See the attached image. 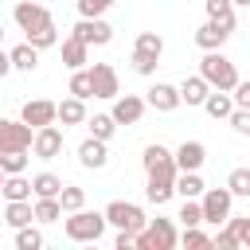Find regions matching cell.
Masks as SVG:
<instances>
[{
    "instance_id": "cell-7",
    "label": "cell",
    "mask_w": 250,
    "mask_h": 250,
    "mask_svg": "<svg viewBox=\"0 0 250 250\" xmlns=\"http://www.w3.org/2000/svg\"><path fill=\"white\" fill-rule=\"evenodd\" d=\"M31 141H35V129L20 117V121H12V117H0V152H12V148H31Z\"/></svg>"
},
{
    "instance_id": "cell-43",
    "label": "cell",
    "mask_w": 250,
    "mask_h": 250,
    "mask_svg": "<svg viewBox=\"0 0 250 250\" xmlns=\"http://www.w3.org/2000/svg\"><path fill=\"white\" fill-rule=\"evenodd\" d=\"M113 0H78V16H105Z\"/></svg>"
},
{
    "instance_id": "cell-42",
    "label": "cell",
    "mask_w": 250,
    "mask_h": 250,
    "mask_svg": "<svg viewBox=\"0 0 250 250\" xmlns=\"http://www.w3.org/2000/svg\"><path fill=\"white\" fill-rule=\"evenodd\" d=\"M227 121H230V129H234L238 137H250V109H238V105H234V113H230Z\"/></svg>"
},
{
    "instance_id": "cell-30",
    "label": "cell",
    "mask_w": 250,
    "mask_h": 250,
    "mask_svg": "<svg viewBox=\"0 0 250 250\" xmlns=\"http://www.w3.org/2000/svg\"><path fill=\"white\" fill-rule=\"evenodd\" d=\"M27 152H31V148H12V152H0V168H4V176L27 172Z\"/></svg>"
},
{
    "instance_id": "cell-6",
    "label": "cell",
    "mask_w": 250,
    "mask_h": 250,
    "mask_svg": "<svg viewBox=\"0 0 250 250\" xmlns=\"http://www.w3.org/2000/svg\"><path fill=\"white\" fill-rule=\"evenodd\" d=\"M105 219H109V227H117V230H145V227H148L145 211H141L137 203H129V199L105 203Z\"/></svg>"
},
{
    "instance_id": "cell-50",
    "label": "cell",
    "mask_w": 250,
    "mask_h": 250,
    "mask_svg": "<svg viewBox=\"0 0 250 250\" xmlns=\"http://www.w3.org/2000/svg\"><path fill=\"white\" fill-rule=\"evenodd\" d=\"M0 43H4V23H0Z\"/></svg>"
},
{
    "instance_id": "cell-40",
    "label": "cell",
    "mask_w": 250,
    "mask_h": 250,
    "mask_svg": "<svg viewBox=\"0 0 250 250\" xmlns=\"http://www.w3.org/2000/svg\"><path fill=\"white\" fill-rule=\"evenodd\" d=\"M211 246H219V250H238L242 242H238V234H234V227L227 223V227H223V230H219V234L211 238Z\"/></svg>"
},
{
    "instance_id": "cell-33",
    "label": "cell",
    "mask_w": 250,
    "mask_h": 250,
    "mask_svg": "<svg viewBox=\"0 0 250 250\" xmlns=\"http://www.w3.org/2000/svg\"><path fill=\"white\" fill-rule=\"evenodd\" d=\"M59 203H62V211L70 215V211L86 207V191H82V188H74V184H62V191H59Z\"/></svg>"
},
{
    "instance_id": "cell-15",
    "label": "cell",
    "mask_w": 250,
    "mask_h": 250,
    "mask_svg": "<svg viewBox=\"0 0 250 250\" xmlns=\"http://www.w3.org/2000/svg\"><path fill=\"white\" fill-rule=\"evenodd\" d=\"M105 145H109V141H102V137H86V141L78 145V164H82V168H94V172L105 168V164H109V148H105Z\"/></svg>"
},
{
    "instance_id": "cell-28",
    "label": "cell",
    "mask_w": 250,
    "mask_h": 250,
    "mask_svg": "<svg viewBox=\"0 0 250 250\" xmlns=\"http://www.w3.org/2000/svg\"><path fill=\"white\" fill-rule=\"evenodd\" d=\"M86 129H90V137L109 141L117 133V121H113V113H94V117H86Z\"/></svg>"
},
{
    "instance_id": "cell-47",
    "label": "cell",
    "mask_w": 250,
    "mask_h": 250,
    "mask_svg": "<svg viewBox=\"0 0 250 250\" xmlns=\"http://www.w3.org/2000/svg\"><path fill=\"white\" fill-rule=\"evenodd\" d=\"M12 70H16V66H12V55H8V51H0V78H8Z\"/></svg>"
},
{
    "instance_id": "cell-20",
    "label": "cell",
    "mask_w": 250,
    "mask_h": 250,
    "mask_svg": "<svg viewBox=\"0 0 250 250\" xmlns=\"http://www.w3.org/2000/svg\"><path fill=\"white\" fill-rule=\"evenodd\" d=\"M203 109H207V117L227 121V117L234 113V94H230V90H211V94H207V102H203Z\"/></svg>"
},
{
    "instance_id": "cell-48",
    "label": "cell",
    "mask_w": 250,
    "mask_h": 250,
    "mask_svg": "<svg viewBox=\"0 0 250 250\" xmlns=\"http://www.w3.org/2000/svg\"><path fill=\"white\" fill-rule=\"evenodd\" d=\"M234 8H250V0H234Z\"/></svg>"
},
{
    "instance_id": "cell-21",
    "label": "cell",
    "mask_w": 250,
    "mask_h": 250,
    "mask_svg": "<svg viewBox=\"0 0 250 250\" xmlns=\"http://www.w3.org/2000/svg\"><path fill=\"white\" fill-rule=\"evenodd\" d=\"M31 219H35V203H31V199H8V207H4V223H8L12 230L27 227Z\"/></svg>"
},
{
    "instance_id": "cell-22",
    "label": "cell",
    "mask_w": 250,
    "mask_h": 250,
    "mask_svg": "<svg viewBox=\"0 0 250 250\" xmlns=\"http://www.w3.org/2000/svg\"><path fill=\"white\" fill-rule=\"evenodd\" d=\"M59 121H62V129H66V125H86V102L74 98V94L62 98V102H59Z\"/></svg>"
},
{
    "instance_id": "cell-11",
    "label": "cell",
    "mask_w": 250,
    "mask_h": 250,
    "mask_svg": "<svg viewBox=\"0 0 250 250\" xmlns=\"http://www.w3.org/2000/svg\"><path fill=\"white\" fill-rule=\"evenodd\" d=\"M12 20H16V27H20V31H35V27H43V23H55V20H51V12H47L39 0H20V4H16V12H12Z\"/></svg>"
},
{
    "instance_id": "cell-13",
    "label": "cell",
    "mask_w": 250,
    "mask_h": 250,
    "mask_svg": "<svg viewBox=\"0 0 250 250\" xmlns=\"http://www.w3.org/2000/svg\"><path fill=\"white\" fill-rule=\"evenodd\" d=\"M59 152H62V129H59V125H43V129H35L31 156H39V160H55Z\"/></svg>"
},
{
    "instance_id": "cell-25",
    "label": "cell",
    "mask_w": 250,
    "mask_h": 250,
    "mask_svg": "<svg viewBox=\"0 0 250 250\" xmlns=\"http://www.w3.org/2000/svg\"><path fill=\"white\" fill-rule=\"evenodd\" d=\"M66 211L59 203V195H35V223H59Z\"/></svg>"
},
{
    "instance_id": "cell-24",
    "label": "cell",
    "mask_w": 250,
    "mask_h": 250,
    "mask_svg": "<svg viewBox=\"0 0 250 250\" xmlns=\"http://www.w3.org/2000/svg\"><path fill=\"white\" fill-rule=\"evenodd\" d=\"M0 195H4V199H31V195H35V188H31V180H27L23 172H16V176H4Z\"/></svg>"
},
{
    "instance_id": "cell-41",
    "label": "cell",
    "mask_w": 250,
    "mask_h": 250,
    "mask_svg": "<svg viewBox=\"0 0 250 250\" xmlns=\"http://www.w3.org/2000/svg\"><path fill=\"white\" fill-rule=\"evenodd\" d=\"M180 246H211V234H203L199 227H184V234H180Z\"/></svg>"
},
{
    "instance_id": "cell-19",
    "label": "cell",
    "mask_w": 250,
    "mask_h": 250,
    "mask_svg": "<svg viewBox=\"0 0 250 250\" xmlns=\"http://www.w3.org/2000/svg\"><path fill=\"white\" fill-rule=\"evenodd\" d=\"M207 94H211V82H207L203 74H188V78L180 82V102H184V105H203Z\"/></svg>"
},
{
    "instance_id": "cell-8",
    "label": "cell",
    "mask_w": 250,
    "mask_h": 250,
    "mask_svg": "<svg viewBox=\"0 0 250 250\" xmlns=\"http://www.w3.org/2000/svg\"><path fill=\"white\" fill-rule=\"evenodd\" d=\"M78 39H86L90 47H105L109 39H113V27L102 20V16H78V23L70 27Z\"/></svg>"
},
{
    "instance_id": "cell-31",
    "label": "cell",
    "mask_w": 250,
    "mask_h": 250,
    "mask_svg": "<svg viewBox=\"0 0 250 250\" xmlns=\"http://www.w3.org/2000/svg\"><path fill=\"white\" fill-rule=\"evenodd\" d=\"M27 35V43L31 47H39V51H47V47H55L59 43V31H55V23H43V27H35V31H23Z\"/></svg>"
},
{
    "instance_id": "cell-37",
    "label": "cell",
    "mask_w": 250,
    "mask_h": 250,
    "mask_svg": "<svg viewBox=\"0 0 250 250\" xmlns=\"http://www.w3.org/2000/svg\"><path fill=\"white\" fill-rule=\"evenodd\" d=\"M39 246H43V234H39L31 223L16 230V250H39Z\"/></svg>"
},
{
    "instance_id": "cell-49",
    "label": "cell",
    "mask_w": 250,
    "mask_h": 250,
    "mask_svg": "<svg viewBox=\"0 0 250 250\" xmlns=\"http://www.w3.org/2000/svg\"><path fill=\"white\" fill-rule=\"evenodd\" d=\"M0 188H4V168H0Z\"/></svg>"
},
{
    "instance_id": "cell-35",
    "label": "cell",
    "mask_w": 250,
    "mask_h": 250,
    "mask_svg": "<svg viewBox=\"0 0 250 250\" xmlns=\"http://www.w3.org/2000/svg\"><path fill=\"white\" fill-rule=\"evenodd\" d=\"M133 51H145V55H156V59H160V55H164V39H160L156 31H141L137 43H133Z\"/></svg>"
},
{
    "instance_id": "cell-23",
    "label": "cell",
    "mask_w": 250,
    "mask_h": 250,
    "mask_svg": "<svg viewBox=\"0 0 250 250\" xmlns=\"http://www.w3.org/2000/svg\"><path fill=\"white\" fill-rule=\"evenodd\" d=\"M8 55H12V66H16V70H23V74H31V70L39 66V47H31L27 39H23L20 47H12Z\"/></svg>"
},
{
    "instance_id": "cell-34",
    "label": "cell",
    "mask_w": 250,
    "mask_h": 250,
    "mask_svg": "<svg viewBox=\"0 0 250 250\" xmlns=\"http://www.w3.org/2000/svg\"><path fill=\"white\" fill-rule=\"evenodd\" d=\"M227 188L234 191V199H250V168H234L227 176Z\"/></svg>"
},
{
    "instance_id": "cell-38",
    "label": "cell",
    "mask_w": 250,
    "mask_h": 250,
    "mask_svg": "<svg viewBox=\"0 0 250 250\" xmlns=\"http://www.w3.org/2000/svg\"><path fill=\"white\" fill-rule=\"evenodd\" d=\"M129 62H133V70H137V74H145V78H148V74H156V66H160V59H156V55H145V51H133V59H129Z\"/></svg>"
},
{
    "instance_id": "cell-3",
    "label": "cell",
    "mask_w": 250,
    "mask_h": 250,
    "mask_svg": "<svg viewBox=\"0 0 250 250\" xmlns=\"http://www.w3.org/2000/svg\"><path fill=\"white\" fill-rule=\"evenodd\" d=\"M199 74L211 82V90H234V86H238V70H234V62H230L223 51H203Z\"/></svg>"
},
{
    "instance_id": "cell-5",
    "label": "cell",
    "mask_w": 250,
    "mask_h": 250,
    "mask_svg": "<svg viewBox=\"0 0 250 250\" xmlns=\"http://www.w3.org/2000/svg\"><path fill=\"white\" fill-rule=\"evenodd\" d=\"M199 203H203V223H215V227H223V223L230 219L234 191H230V188H207V191L199 195Z\"/></svg>"
},
{
    "instance_id": "cell-45",
    "label": "cell",
    "mask_w": 250,
    "mask_h": 250,
    "mask_svg": "<svg viewBox=\"0 0 250 250\" xmlns=\"http://www.w3.org/2000/svg\"><path fill=\"white\" fill-rule=\"evenodd\" d=\"M230 94H234V105H238V109H250V82L238 78V86H234Z\"/></svg>"
},
{
    "instance_id": "cell-29",
    "label": "cell",
    "mask_w": 250,
    "mask_h": 250,
    "mask_svg": "<svg viewBox=\"0 0 250 250\" xmlns=\"http://www.w3.org/2000/svg\"><path fill=\"white\" fill-rule=\"evenodd\" d=\"M70 94L74 98H94V78H90V66H82V70H70Z\"/></svg>"
},
{
    "instance_id": "cell-44",
    "label": "cell",
    "mask_w": 250,
    "mask_h": 250,
    "mask_svg": "<svg viewBox=\"0 0 250 250\" xmlns=\"http://www.w3.org/2000/svg\"><path fill=\"white\" fill-rule=\"evenodd\" d=\"M227 223H230V227H234V234H238V242H242V246H246V250H250V219H234V215H230V219H227Z\"/></svg>"
},
{
    "instance_id": "cell-10",
    "label": "cell",
    "mask_w": 250,
    "mask_h": 250,
    "mask_svg": "<svg viewBox=\"0 0 250 250\" xmlns=\"http://www.w3.org/2000/svg\"><path fill=\"white\" fill-rule=\"evenodd\" d=\"M20 117H23V121H27L31 129L55 125V121H59V102H47V98H31V102H23Z\"/></svg>"
},
{
    "instance_id": "cell-46",
    "label": "cell",
    "mask_w": 250,
    "mask_h": 250,
    "mask_svg": "<svg viewBox=\"0 0 250 250\" xmlns=\"http://www.w3.org/2000/svg\"><path fill=\"white\" fill-rule=\"evenodd\" d=\"M113 246H117V250H137V230H117Z\"/></svg>"
},
{
    "instance_id": "cell-14",
    "label": "cell",
    "mask_w": 250,
    "mask_h": 250,
    "mask_svg": "<svg viewBox=\"0 0 250 250\" xmlns=\"http://www.w3.org/2000/svg\"><path fill=\"white\" fill-rule=\"evenodd\" d=\"M90 78H94V98H105V102H113V98L121 94L117 70H113L109 62H94V66H90Z\"/></svg>"
},
{
    "instance_id": "cell-39",
    "label": "cell",
    "mask_w": 250,
    "mask_h": 250,
    "mask_svg": "<svg viewBox=\"0 0 250 250\" xmlns=\"http://www.w3.org/2000/svg\"><path fill=\"white\" fill-rule=\"evenodd\" d=\"M164 156H172V152H168V148H164L160 141H156V145H145V156H141V164H145V172H148V168H156V164H160Z\"/></svg>"
},
{
    "instance_id": "cell-16",
    "label": "cell",
    "mask_w": 250,
    "mask_h": 250,
    "mask_svg": "<svg viewBox=\"0 0 250 250\" xmlns=\"http://www.w3.org/2000/svg\"><path fill=\"white\" fill-rule=\"evenodd\" d=\"M227 39H230V27H223V23H215V20H207V23L195 27V47H199V51H223Z\"/></svg>"
},
{
    "instance_id": "cell-32",
    "label": "cell",
    "mask_w": 250,
    "mask_h": 250,
    "mask_svg": "<svg viewBox=\"0 0 250 250\" xmlns=\"http://www.w3.org/2000/svg\"><path fill=\"white\" fill-rule=\"evenodd\" d=\"M31 188H35V195H59L62 191V180L55 172H39V176H31Z\"/></svg>"
},
{
    "instance_id": "cell-9",
    "label": "cell",
    "mask_w": 250,
    "mask_h": 250,
    "mask_svg": "<svg viewBox=\"0 0 250 250\" xmlns=\"http://www.w3.org/2000/svg\"><path fill=\"white\" fill-rule=\"evenodd\" d=\"M145 109H148V102L141 98V94H117L113 98V121L117 125H137L141 117H145Z\"/></svg>"
},
{
    "instance_id": "cell-18",
    "label": "cell",
    "mask_w": 250,
    "mask_h": 250,
    "mask_svg": "<svg viewBox=\"0 0 250 250\" xmlns=\"http://www.w3.org/2000/svg\"><path fill=\"white\" fill-rule=\"evenodd\" d=\"M62 62H66L70 70H82V66L90 62V43H86V39H78V35L70 31V35L62 39Z\"/></svg>"
},
{
    "instance_id": "cell-1",
    "label": "cell",
    "mask_w": 250,
    "mask_h": 250,
    "mask_svg": "<svg viewBox=\"0 0 250 250\" xmlns=\"http://www.w3.org/2000/svg\"><path fill=\"white\" fill-rule=\"evenodd\" d=\"M105 227H109L105 211H86V207L70 211L66 223H62V230H66L70 242H98V238L105 234Z\"/></svg>"
},
{
    "instance_id": "cell-36",
    "label": "cell",
    "mask_w": 250,
    "mask_h": 250,
    "mask_svg": "<svg viewBox=\"0 0 250 250\" xmlns=\"http://www.w3.org/2000/svg\"><path fill=\"white\" fill-rule=\"evenodd\" d=\"M184 227H203V203L199 199H184V207H180V215H176Z\"/></svg>"
},
{
    "instance_id": "cell-2",
    "label": "cell",
    "mask_w": 250,
    "mask_h": 250,
    "mask_svg": "<svg viewBox=\"0 0 250 250\" xmlns=\"http://www.w3.org/2000/svg\"><path fill=\"white\" fill-rule=\"evenodd\" d=\"M176 176H180V168H176V152H172V156H164L156 168H148V184H145L148 203L164 207V203L176 195Z\"/></svg>"
},
{
    "instance_id": "cell-4",
    "label": "cell",
    "mask_w": 250,
    "mask_h": 250,
    "mask_svg": "<svg viewBox=\"0 0 250 250\" xmlns=\"http://www.w3.org/2000/svg\"><path fill=\"white\" fill-rule=\"evenodd\" d=\"M172 246H180L172 219H152L145 230H137V250H172Z\"/></svg>"
},
{
    "instance_id": "cell-27",
    "label": "cell",
    "mask_w": 250,
    "mask_h": 250,
    "mask_svg": "<svg viewBox=\"0 0 250 250\" xmlns=\"http://www.w3.org/2000/svg\"><path fill=\"white\" fill-rule=\"evenodd\" d=\"M176 191H180L184 199H199V195L207 191V184H203L199 172H180V176H176Z\"/></svg>"
},
{
    "instance_id": "cell-17",
    "label": "cell",
    "mask_w": 250,
    "mask_h": 250,
    "mask_svg": "<svg viewBox=\"0 0 250 250\" xmlns=\"http://www.w3.org/2000/svg\"><path fill=\"white\" fill-rule=\"evenodd\" d=\"M203 160H207L203 141H184V145L176 148V168H180V172H199Z\"/></svg>"
},
{
    "instance_id": "cell-26",
    "label": "cell",
    "mask_w": 250,
    "mask_h": 250,
    "mask_svg": "<svg viewBox=\"0 0 250 250\" xmlns=\"http://www.w3.org/2000/svg\"><path fill=\"white\" fill-rule=\"evenodd\" d=\"M203 8H207V20L234 31V0H203Z\"/></svg>"
},
{
    "instance_id": "cell-12",
    "label": "cell",
    "mask_w": 250,
    "mask_h": 250,
    "mask_svg": "<svg viewBox=\"0 0 250 250\" xmlns=\"http://www.w3.org/2000/svg\"><path fill=\"white\" fill-rule=\"evenodd\" d=\"M145 102L156 109V113H176L184 102H180V86H168V82H152L145 90Z\"/></svg>"
}]
</instances>
